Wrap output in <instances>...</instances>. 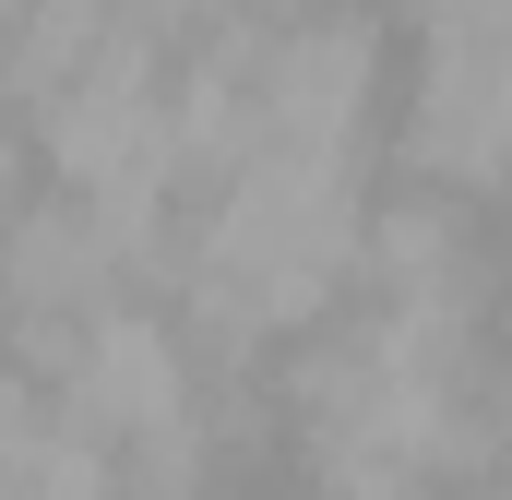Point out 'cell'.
<instances>
[{
  "label": "cell",
  "mask_w": 512,
  "mask_h": 500,
  "mask_svg": "<svg viewBox=\"0 0 512 500\" xmlns=\"http://www.w3.org/2000/svg\"><path fill=\"white\" fill-rule=\"evenodd\" d=\"M358 298L393 322H489V215L465 191L393 179L358 227Z\"/></svg>",
  "instance_id": "1"
},
{
  "label": "cell",
  "mask_w": 512,
  "mask_h": 500,
  "mask_svg": "<svg viewBox=\"0 0 512 500\" xmlns=\"http://www.w3.org/2000/svg\"><path fill=\"white\" fill-rule=\"evenodd\" d=\"M501 120H512L501 36H417V96H405V120H393L405 179L489 203V179H501Z\"/></svg>",
  "instance_id": "2"
}]
</instances>
